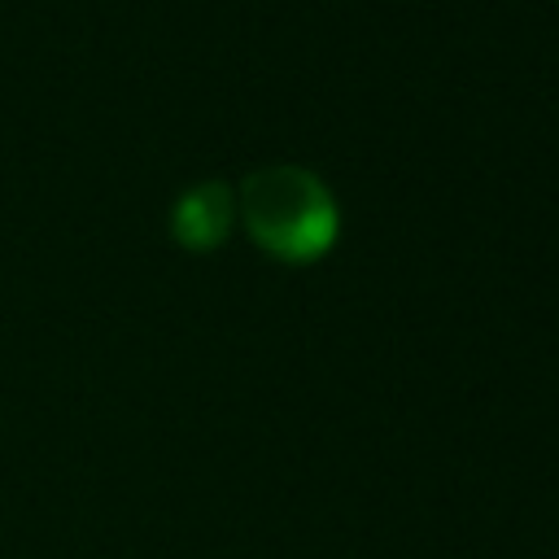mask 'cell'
Wrapping results in <instances>:
<instances>
[{
    "instance_id": "6da1fadb",
    "label": "cell",
    "mask_w": 559,
    "mask_h": 559,
    "mask_svg": "<svg viewBox=\"0 0 559 559\" xmlns=\"http://www.w3.org/2000/svg\"><path fill=\"white\" fill-rule=\"evenodd\" d=\"M249 236L280 262H314L336 240V201L306 166H262L240 188Z\"/></svg>"
},
{
    "instance_id": "7a4b0ae2",
    "label": "cell",
    "mask_w": 559,
    "mask_h": 559,
    "mask_svg": "<svg viewBox=\"0 0 559 559\" xmlns=\"http://www.w3.org/2000/svg\"><path fill=\"white\" fill-rule=\"evenodd\" d=\"M231 218H236V197L227 183L210 179V183H197L188 188L175 210H170V231L183 249H214L227 240L231 231Z\"/></svg>"
}]
</instances>
